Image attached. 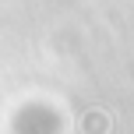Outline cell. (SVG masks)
Wrapping results in <instances>:
<instances>
[]
</instances>
